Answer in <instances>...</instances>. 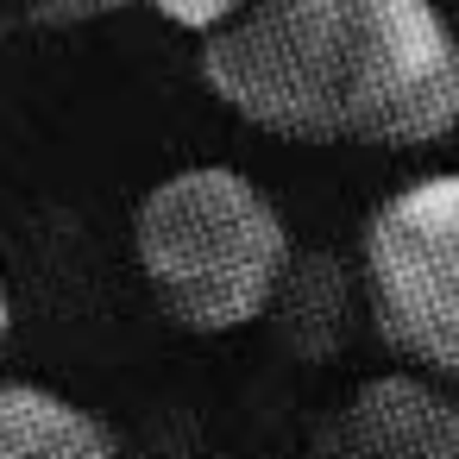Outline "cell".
I'll use <instances>...</instances> for the list:
<instances>
[{
    "instance_id": "2",
    "label": "cell",
    "mask_w": 459,
    "mask_h": 459,
    "mask_svg": "<svg viewBox=\"0 0 459 459\" xmlns=\"http://www.w3.org/2000/svg\"><path fill=\"white\" fill-rule=\"evenodd\" d=\"M290 252L283 208L227 164L177 170L133 208V258L158 308L189 333H239L264 321Z\"/></svg>"
},
{
    "instance_id": "5",
    "label": "cell",
    "mask_w": 459,
    "mask_h": 459,
    "mask_svg": "<svg viewBox=\"0 0 459 459\" xmlns=\"http://www.w3.org/2000/svg\"><path fill=\"white\" fill-rule=\"evenodd\" d=\"M359 308H365V271H352L327 246H308V252H290L264 321H271V333H277V346L290 359L327 365V359L346 352Z\"/></svg>"
},
{
    "instance_id": "9",
    "label": "cell",
    "mask_w": 459,
    "mask_h": 459,
    "mask_svg": "<svg viewBox=\"0 0 459 459\" xmlns=\"http://www.w3.org/2000/svg\"><path fill=\"white\" fill-rule=\"evenodd\" d=\"M7 333H13V290L0 277V346H7Z\"/></svg>"
},
{
    "instance_id": "7",
    "label": "cell",
    "mask_w": 459,
    "mask_h": 459,
    "mask_svg": "<svg viewBox=\"0 0 459 459\" xmlns=\"http://www.w3.org/2000/svg\"><path fill=\"white\" fill-rule=\"evenodd\" d=\"M145 7L164 20V26H177V32H195V39H208V32H221L246 0H145Z\"/></svg>"
},
{
    "instance_id": "10",
    "label": "cell",
    "mask_w": 459,
    "mask_h": 459,
    "mask_svg": "<svg viewBox=\"0 0 459 459\" xmlns=\"http://www.w3.org/2000/svg\"><path fill=\"white\" fill-rule=\"evenodd\" d=\"M0 32H7V20H0Z\"/></svg>"
},
{
    "instance_id": "1",
    "label": "cell",
    "mask_w": 459,
    "mask_h": 459,
    "mask_svg": "<svg viewBox=\"0 0 459 459\" xmlns=\"http://www.w3.org/2000/svg\"><path fill=\"white\" fill-rule=\"evenodd\" d=\"M202 82L290 145L421 152L459 133V32L434 0H246L202 39Z\"/></svg>"
},
{
    "instance_id": "4",
    "label": "cell",
    "mask_w": 459,
    "mask_h": 459,
    "mask_svg": "<svg viewBox=\"0 0 459 459\" xmlns=\"http://www.w3.org/2000/svg\"><path fill=\"white\" fill-rule=\"evenodd\" d=\"M315 440L346 459H459V390L434 371H377Z\"/></svg>"
},
{
    "instance_id": "8",
    "label": "cell",
    "mask_w": 459,
    "mask_h": 459,
    "mask_svg": "<svg viewBox=\"0 0 459 459\" xmlns=\"http://www.w3.org/2000/svg\"><path fill=\"white\" fill-rule=\"evenodd\" d=\"M126 7H139V0H26V20L64 32V26H89V20H114Z\"/></svg>"
},
{
    "instance_id": "3",
    "label": "cell",
    "mask_w": 459,
    "mask_h": 459,
    "mask_svg": "<svg viewBox=\"0 0 459 459\" xmlns=\"http://www.w3.org/2000/svg\"><path fill=\"white\" fill-rule=\"evenodd\" d=\"M359 271L384 346L459 390V170L390 189L365 221Z\"/></svg>"
},
{
    "instance_id": "6",
    "label": "cell",
    "mask_w": 459,
    "mask_h": 459,
    "mask_svg": "<svg viewBox=\"0 0 459 459\" xmlns=\"http://www.w3.org/2000/svg\"><path fill=\"white\" fill-rule=\"evenodd\" d=\"M126 440L51 384H0V459H114Z\"/></svg>"
}]
</instances>
